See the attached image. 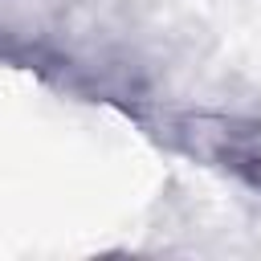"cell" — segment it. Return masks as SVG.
I'll list each match as a JSON object with an SVG mask.
<instances>
[{"instance_id": "1", "label": "cell", "mask_w": 261, "mask_h": 261, "mask_svg": "<svg viewBox=\"0 0 261 261\" xmlns=\"http://www.w3.org/2000/svg\"><path fill=\"white\" fill-rule=\"evenodd\" d=\"M151 135L171 151L261 192V118L220 110H163L151 122Z\"/></svg>"}]
</instances>
